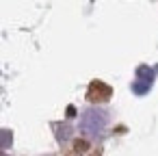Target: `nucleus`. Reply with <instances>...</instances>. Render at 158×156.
Returning <instances> with one entry per match:
<instances>
[{
	"instance_id": "1",
	"label": "nucleus",
	"mask_w": 158,
	"mask_h": 156,
	"mask_svg": "<svg viewBox=\"0 0 158 156\" xmlns=\"http://www.w3.org/2000/svg\"><path fill=\"white\" fill-rule=\"evenodd\" d=\"M106 124H108V113L102 111V108H95V106L87 108L82 113V117H80V130L85 134H89V137L100 134L106 128Z\"/></svg>"
},
{
	"instance_id": "2",
	"label": "nucleus",
	"mask_w": 158,
	"mask_h": 156,
	"mask_svg": "<svg viewBox=\"0 0 158 156\" xmlns=\"http://www.w3.org/2000/svg\"><path fill=\"white\" fill-rule=\"evenodd\" d=\"M152 82H154V70H149L147 65H141L136 70V82L132 85V91L134 93H147Z\"/></svg>"
},
{
	"instance_id": "3",
	"label": "nucleus",
	"mask_w": 158,
	"mask_h": 156,
	"mask_svg": "<svg viewBox=\"0 0 158 156\" xmlns=\"http://www.w3.org/2000/svg\"><path fill=\"white\" fill-rule=\"evenodd\" d=\"M11 145V132L9 130H0V147Z\"/></svg>"
},
{
	"instance_id": "4",
	"label": "nucleus",
	"mask_w": 158,
	"mask_h": 156,
	"mask_svg": "<svg viewBox=\"0 0 158 156\" xmlns=\"http://www.w3.org/2000/svg\"><path fill=\"white\" fill-rule=\"evenodd\" d=\"M0 156H7V154H0Z\"/></svg>"
}]
</instances>
